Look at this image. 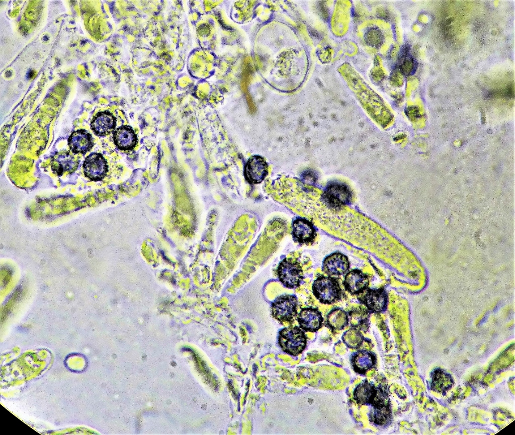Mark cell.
I'll return each instance as SVG.
<instances>
[{
    "label": "cell",
    "mask_w": 515,
    "mask_h": 435,
    "mask_svg": "<svg viewBox=\"0 0 515 435\" xmlns=\"http://www.w3.org/2000/svg\"><path fill=\"white\" fill-rule=\"evenodd\" d=\"M312 291L321 303L331 304L340 299L341 290L337 280L331 276L320 275L312 284Z\"/></svg>",
    "instance_id": "cell-1"
},
{
    "label": "cell",
    "mask_w": 515,
    "mask_h": 435,
    "mask_svg": "<svg viewBox=\"0 0 515 435\" xmlns=\"http://www.w3.org/2000/svg\"><path fill=\"white\" fill-rule=\"evenodd\" d=\"M279 343L284 352L297 356L304 350L306 345V337L299 327L289 326L280 331Z\"/></svg>",
    "instance_id": "cell-2"
},
{
    "label": "cell",
    "mask_w": 515,
    "mask_h": 435,
    "mask_svg": "<svg viewBox=\"0 0 515 435\" xmlns=\"http://www.w3.org/2000/svg\"><path fill=\"white\" fill-rule=\"evenodd\" d=\"M277 274L281 283L289 288L298 287L303 279V272L300 265L290 258H285L280 262Z\"/></svg>",
    "instance_id": "cell-3"
},
{
    "label": "cell",
    "mask_w": 515,
    "mask_h": 435,
    "mask_svg": "<svg viewBox=\"0 0 515 435\" xmlns=\"http://www.w3.org/2000/svg\"><path fill=\"white\" fill-rule=\"evenodd\" d=\"M298 300L293 295L278 297L272 304L273 316L280 322H291L297 313Z\"/></svg>",
    "instance_id": "cell-4"
},
{
    "label": "cell",
    "mask_w": 515,
    "mask_h": 435,
    "mask_svg": "<svg viewBox=\"0 0 515 435\" xmlns=\"http://www.w3.org/2000/svg\"><path fill=\"white\" fill-rule=\"evenodd\" d=\"M325 202L333 208H340L351 201L352 193L343 184L333 183L329 185L323 193Z\"/></svg>",
    "instance_id": "cell-5"
},
{
    "label": "cell",
    "mask_w": 515,
    "mask_h": 435,
    "mask_svg": "<svg viewBox=\"0 0 515 435\" xmlns=\"http://www.w3.org/2000/svg\"><path fill=\"white\" fill-rule=\"evenodd\" d=\"M108 171L107 161L102 154L92 153L83 163V172L86 177L93 181L102 180Z\"/></svg>",
    "instance_id": "cell-6"
},
{
    "label": "cell",
    "mask_w": 515,
    "mask_h": 435,
    "mask_svg": "<svg viewBox=\"0 0 515 435\" xmlns=\"http://www.w3.org/2000/svg\"><path fill=\"white\" fill-rule=\"evenodd\" d=\"M359 297L369 311L379 313L385 310L388 302V296L383 289H372L367 288Z\"/></svg>",
    "instance_id": "cell-7"
},
{
    "label": "cell",
    "mask_w": 515,
    "mask_h": 435,
    "mask_svg": "<svg viewBox=\"0 0 515 435\" xmlns=\"http://www.w3.org/2000/svg\"><path fill=\"white\" fill-rule=\"evenodd\" d=\"M268 172V165L260 156L254 155L249 158L244 168L246 180L251 184L261 183Z\"/></svg>",
    "instance_id": "cell-8"
},
{
    "label": "cell",
    "mask_w": 515,
    "mask_h": 435,
    "mask_svg": "<svg viewBox=\"0 0 515 435\" xmlns=\"http://www.w3.org/2000/svg\"><path fill=\"white\" fill-rule=\"evenodd\" d=\"M350 263L345 255L333 253L326 257L323 263L322 270L329 276H339L349 270Z\"/></svg>",
    "instance_id": "cell-9"
},
{
    "label": "cell",
    "mask_w": 515,
    "mask_h": 435,
    "mask_svg": "<svg viewBox=\"0 0 515 435\" xmlns=\"http://www.w3.org/2000/svg\"><path fill=\"white\" fill-rule=\"evenodd\" d=\"M78 161L68 152H59L52 157L51 166L53 172L58 176L65 172L72 173L78 167Z\"/></svg>",
    "instance_id": "cell-10"
},
{
    "label": "cell",
    "mask_w": 515,
    "mask_h": 435,
    "mask_svg": "<svg viewBox=\"0 0 515 435\" xmlns=\"http://www.w3.org/2000/svg\"><path fill=\"white\" fill-rule=\"evenodd\" d=\"M294 240L300 244H309L315 240L316 233L313 225L305 219H297L292 224Z\"/></svg>",
    "instance_id": "cell-11"
},
{
    "label": "cell",
    "mask_w": 515,
    "mask_h": 435,
    "mask_svg": "<svg viewBox=\"0 0 515 435\" xmlns=\"http://www.w3.org/2000/svg\"><path fill=\"white\" fill-rule=\"evenodd\" d=\"M113 134L115 144L121 150H132L137 143V135L130 126H120L114 130Z\"/></svg>",
    "instance_id": "cell-12"
},
{
    "label": "cell",
    "mask_w": 515,
    "mask_h": 435,
    "mask_svg": "<svg viewBox=\"0 0 515 435\" xmlns=\"http://www.w3.org/2000/svg\"><path fill=\"white\" fill-rule=\"evenodd\" d=\"M116 125V118L107 111L98 113L91 123L92 130L100 136H106L114 131Z\"/></svg>",
    "instance_id": "cell-13"
},
{
    "label": "cell",
    "mask_w": 515,
    "mask_h": 435,
    "mask_svg": "<svg viewBox=\"0 0 515 435\" xmlns=\"http://www.w3.org/2000/svg\"><path fill=\"white\" fill-rule=\"evenodd\" d=\"M68 146L75 153H85L93 146L92 135L84 129L73 132L68 139Z\"/></svg>",
    "instance_id": "cell-14"
},
{
    "label": "cell",
    "mask_w": 515,
    "mask_h": 435,
    "mask_svg": "<svg viewBox=\"0 0 515 435\" xmlns=\"http://www.w3.org/2000/svg\"><path fill=\"white\" fill-rule=\"evenodd\" d=\"M297 320L303 329L311 332L318 330L323 322V318L319 311L311 307L303 308Z\"/></svg>",
    "instance_id": "cell-15"
},
{
    "label": "cell",
    "mask_w": 515,
    "mask_h": 435,
    "mask_svg": "<svg viewBox=\"0 0 515 435\" xmlns=\"http://www.w3.org/2000/svg\"><path fill=\"white\" fill-rule=\"evenodd\" d=\"M344 285L347 291L352 294H359L368 288V276L359 270H353L347 273Z\"/></svg>",
    "instance_id": "cell-16"
},
{
    "label": "cell",
    "mask_w": 515,
    "mask_h": 435,
    "mask_svg": "<svg viewBox=\"0 0 515 435\" xmlns=\"http://www.w3.org/2000/svg\"><path fill=\"white\" fill-rule=\"evenodd\" d=\"M351 362L354 370L363 374L375 366L376 357L371 352L358 351L353 355Z\"/></svg>",
    "instance_id": "cell-17"
},
{
    "label": "cell",
    "mask_w": 515,
    "mask_h": 435,
    "mask_svg": "<svg viewBox=\"0 0 515 435\" xmlns=\"http://www.w3.org/2000/svg\"><path fill=\"white\" fill-rule=\"evenodd\" d=\"M377 388L365 381L359 384L354 392V398L360 404H371L375 397Z\"/></svg>",
    "instance_id": "cell-18"
},
{
    "label": "cell",
    "mask_w": 515,
    "mask_h": 435,
    "mask_svg": "<svg viewBox=\"0 0 515 435\" xmlns=\"http://www.w3.org/2000/svg\"><path fill=\"white\" fill-rule=\"evenodd\" d=\"M370 311L364 308H357L348 314V324L358 330H366L369 327Z\"/></svg>",
    "instance_id": "cell-19"
},
{
    "label": "cell",
    "mask_w": 515,
    "mask_h": 435,
    "mask_svg": "<svg viewBox=\"0 0 515 435\" xmlns=\"http://www.w3.org/2000/svg\"><path fill=\"white\" fill-rule=\"evenodd\" d=\"M372 407L369 414L370 420L380 425L388 423L391 418L389 405H375Z\"/></svg>",
    "instance_id": "cell-20"
},
{
    "label": "cell",
    "mask_w": 515,
    "mask_h": 435,
    "mask_svg": "<svg viewBox=\"0 0 515 435\" xmlns=\"http://www.w3.org/2000/svg\"><path fill=\"white\" fill-rule=\"evenodd\" d=\"M326 323L331 329L341 330L348 324V314L340 308H335L328 314Z\"/></svg>",
    "instance_id": "cell-21"
},
{
    "label": "cell",
    "mask_w": 515,
    "mask_h": 435,
    "mask_svg": "<svg viewBox=\"0 0 515 435\" xmlns=\"http://www.w3.org/2000/svg\"><path fill=\"white\" fill-rule=\"evenodd\" d=\"M453 383L451 376L441 370H436L432 376V387L436 392L447 391L452 387Z\"/></svg>",
    "instance_id": "cell-22"
},
{
    "label": "cell",
    "mask_w": 515,
    "mask_h": 435,
    "mask_svg": "<svg viewBox=\"0 0 515 435\" xmlns=\"http://www.w3.org/2000/svg\"><path fill=\"white\" fill-rule=\"evenodd\" d=\"M364 337L359 330L352 328L347 331L342 336V340L349 347L357 349L362 343Z\"/></svg>",
    "instance_id": "cell-23"
}]
</instances>
